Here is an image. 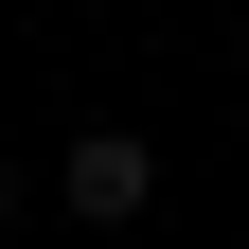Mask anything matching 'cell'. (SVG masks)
<instances>
[{
    "mask_svg": "<svg viewBox=\"0 0 249 249\" xmlns=\"http://www.w3.org/2000/svg\"><path fill=\"white\" fill-rule=\"evenodd\" d=\"M0 249H18V231H0Z\"/></svg>",
    "mask_w": 249,
    "mask_h": 249,
    "instance_id": "2",
    "label": "cell"
},
{
    "mask_svg": "<svg viewBox=\"0 0 249 249\" xmlns=\"http://www.w3.org/2000/svg\"><path fill=\"white\" fill-rule=\"evenodd\" d=\"M53 196H71V213H89V231H124V213L160 196V142H142V124H89L71 160H53Z\"/></svg>",
    "mask_w": 249,
    "mask_h": 249,
    "instance_id": "1",
    "label": "cell"
}]
</instances>
